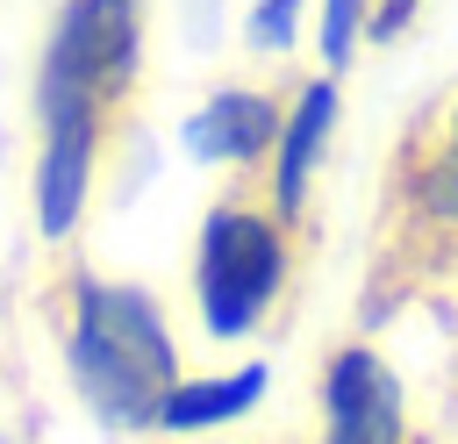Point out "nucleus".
<instances>
[{
  "mask_svg": "<svg viewBox=\"0 0 458 444\" xmlns=\"http://www.w3.org/2000/svg\"><path fill=\"white\" fill-rule=\"evenodd\" d=\"M143 72H150V0H57L29 86L36 115L29 208L50 243H64L93 215L100 179L136 129Z\"/></svg>",
  "mask_w": 458,
  "mask_h": 444,
  "instance_id": "f257e3e1",
  "label": "nucleus"
},
{
  "mask_svg": "<svg viewBox=\"0 0 458 444\" xmlns=\"http://www.w3.org/2000/svg\"><path fill=\"white\" fill-rule=\"evenodd\" d=\"M57 344L79 401L107 430H150L165 387L179 380V344L150 286L72 265L57 286Z\"/></svg>",
  "mask_w": 458,
  "mask_h": 444,
  "instance_id": "f03ea898",
  "label": "nucleus"
},
{
  "mask_svg": "<svg viewBox=\"0 0 458 444\" xmlns=\"http://www.w3.org/2000/svg\"><path fill=\"white\" fill-rule=\"evenodd\" d=\"M293 229L258 179H229L208 215H200V236H193V315L215 344H236V337H258L286 294H293Z\"/></svg>",
  "mask_w": 458,
  "mask_h": 444,
  "instance_id": "7ed1b4c3",
  "label": "nucleus"
},
{
  "mask_svg": "<svg viewBox=\"0 0 458 444\" xmlns=\"http://www.w3.org/2000/svg\"><path fill=\"white\" fill-rule=\"evenodd\" d=\"M394 215H401V229H415L429 243L458 236V93L437 100L408 129V143L394 158Z\"/></svg>",
  "mask_w": 458,
  "mask_h": 444,
  "instance_id": "20e7f679",
  "label": "nucleus"
},
{
  "mask_svg": "<svg viewBox=\"0 0 458 444\" xmlns=\"http://www.w3.org/2000/svg\"><path fill=\"white\" fill-rule=\"evenodd\" d=\"M322 444H408L401 380L372 344H336L322 358Z\"/></svg>",
  "mask_w": 458,
  "mask_h": 444,
  "instance_id": "39448f33",
  "label": "nucleus"
},
{
  "mask_svg": "<svg viewBox=\"0 0 458 444\" xmlns=\"http://www.w3.org/2000/svg\"><path fill=\"white\" fill-rule=\"evenodd\" d=\"M279 115H286V100H279L272 86H258V79H229V86H215V93L193 107L186 143H193L200 165H215V172H229V179H258L265 158H272Z\"/></svg>",
  "mask_w": 458,
  "mask_h": 444,
  "instance_id": "423d86ee",
  "label": "nucleus"
},
{
  "mask_svg": "<svg viewBox=\"0 0 458 444\" xmlns=\"http://www.w3.org/2000/svg\"><path fill=\"white\" fill-rule=\"evenodd\" d=\"M329 136H336V79H301L293 100H286V115H279L272 158H265V172H258L265 201H272L286 222L308 215L315 172H322V158H329Z\"/></svg>",
  "mask_w": 458,
  "mask_h": 444,
  "instance_id": "0eeeda50",
  "label": "nucleus"
},
{
  "mask_svg": "<svg viewBox=\"0 0 458 444\" xmlns=\"http://www.w3.org/2000/svg\"><path fill=\"white\" fill-rule=\"evenodd\" d=\"M272 372L265 365H236V372H179L157 401V437H208L222 423H243L258 401H265Z\"/></svg>",
  "mask_w": 458,
  "mask_h": 444,
  "instance_id": "6e6552de",
  "label": "nucleus"
},
{
  "mask_svg": "<svg viewBox=\"0 0 458 444\" xmlns=\"http://www.w3.org/2000/svg\"><path fill=\"white\" fill-rule=\"evenodd\" d=\"M372 36V0H322L315 14V43H322V64H351V50Z\"/></svg>",
  "mask_w": 458,
  "mask_h": 444,
  "instance_id": "1a4fd4ad",
  "label": "nucleus"
},
{
  "mask_svg": "<svg viewBox=\"0 0 458 444\" xmlns=\"http://www.w3.org/2000/svg\"><path fill=\"white\" fill-rule=\"evenodd\" d=\"M301 7L308 0H243V36L258 57H286L301 43Z\"/></svg>",
  "mask_w": 458,
  "mask_h": 444,
  "instance_id": "9d476101",
  "label": "nucleus"
},
{
  "mask_svg": "<svg viewBox=\"0 0 458 444\" xmlns=\"http://www.w3.org/2000/svg\"><path fill=\"white\" fill-rule=\"evenodd\" d=\"M415 14H422V0H372V43H394Z\"/></svg>",
  "mask_w": 458,
  "mask_h": 444,
  "instance_id": "9b49d317",
  "label": "nucleus"
}]
</instances>
